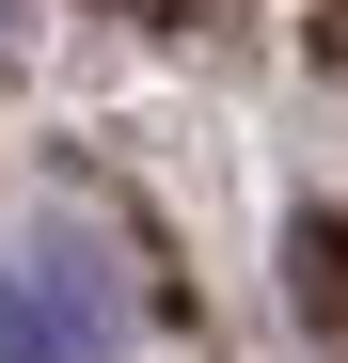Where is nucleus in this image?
Masks as SVG:
<instances>
[{
	"mask_svg": "<svg viewBox=\"0 0 348 363\" xmlns=\"http://www.w3.org/2000/svg\"><path fill=\"white\" fill-rule=\"evenodd\" d=\"M285 300H301V332H348V221L332 206L285 221Z\"/></svg>",
	"mask_w": 348,
	"mask_h": 363,
	"instance_id": "f03ea898",
	"label": "nucleus"
},
{
	"mask_svg": "<svg viewBox=\"0 0 348 363\" xmlns=\"http://www.w3.org/2000/svg\"><path fill=\"white\" fill-rule=\"evenodd\" d=\"M95 347H111V300H95V284L0 269V363H95Z\"/></svg>",
	"mask_w": 348,
	"mask_h": 363,
	"instance_id": "f257e3e1",
	"label": "nucleus"
}]
</instances>
